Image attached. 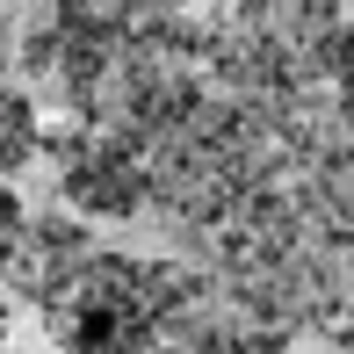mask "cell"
<instances>
[{
	"instance_id": "6da1fadb",
	"label": "cell",
	"mask_w": 354,
	"mask_h": 354,
	"mask_svg": "<svg viewBox=\"0 0 354 354\" xmlns=\"http://www.w3.org/2000/svg\"><path fill=\"white\" fill-rule=\"evenodd\" d=\"M29 131H37V123H29V102L22 94H0V167H15V159L29 152Z\"/></svg>"
}]
</instances>
